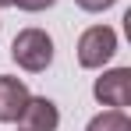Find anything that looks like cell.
<instances>
[{
	"instance_id": "5b68a950",
	"label": "cell",
	"mask_w": 131,
	"mask_h": 131,
	"mask_svg": "<svg viewBox=\"0 0 131 131\" xmlns=\"http://www.w3.org/2000/svg\"><path fill=\"white\" fill-rule=\"evenodd\" d=\"M28 103V85L21 78H11V74H0V121L11 124L18 121V113Z\"/></svg>"
},
{
	"instance_id": "9c48e42d",
	"label": "cell",
	"mask_w": 131,
	"mask_h": 131,
	"mask_svg": "<svg viewBox=\"0 0 131 131\" xmlns=\"http://www.w3.org/2000/svg\"><path fill=\"white\" fill-rule=\"evenodd\" d=\"M7 4H11V0H0V7H7Z\"/></svg>"
},
{
	"instance_id": "8992f818",
	"label": "cell",
	"mask_w": 131,
	"mask_h": 131,
	"mask_svg": "<svg viewBox=\"0 0 131 131\" xmlns=\"http://www.w3.org/2000/svg\"><path fill=\"white\" fill-rule=\"evenodd\" d=\"M85 131H131V121L124 110H103V113H96L89 121Z\"/></svg>"
},
{
	"instance_id": "6da1fadb",
	"label": "cell",
	"mask_w": 131,
	"mask_h": 131,
	"mask_svg": "<svg viewBox=\"0 0 131 131\" xmlns=\"http://www.w3.org/2000/svg\"><path fill=\"white\" fill-rule=\"evenodd\" d=\"M11 57H14L18 67L39 74V71H46L53 64V39L43 28H21L14 36V43H11Z\"/></svg>"
},
{
	"instance_id": "3957f363",
	"label": "cell",
	"mask_w": 131,
	"mask_h": 131,
	"mask_svg": "<svg viewBox=\"0 0 131 131\" xmlns=\"http://www.w3.org/2000/svg\"><path fill=\"white\" fill-rule=\"evenodd\" d=\"M92 96L103 103V106L124 110L131 103V67H113V71H103L92 85Z\"/></svg>"
},
{
	"instance_id": "277c9868",
	"label": "cell",
	"mask_w": 131,
	"mask_h": 131,
	"mask_svg": "<svg viewBox=\"0 0 131 131\" xmlns=\"http://www.w3.org/2000/svg\"><path fill=\"white\" fill-rule=\"evenodd\" d=\"M18 124H21V131H57V124H60L57 103L46 96H28L25 110L18 113Z\"/></svg>"
},
{
	"instance_id": "ba28073f",
	"label": "cell",
	"mask_w": 131,
	"mask_h": 131,
	"mask_svg": "<svg viewBox=\"0 0 131 131\" xmlns=\"http://www.w3.org/2000/svg\"><path fill=\"white\" fill-rule=\"evenodd\" d=\"M74 4H78L82 11H92V14H96V11H106V7H113L117 0H74Z\"/></svg>"
},
{
	"instance_id": "52a82bcc",
	"label": "cell",
	"mask_w": 131,
	"mask_h": 131,
	"mask_svg": "<svg viewBox=\"0 0 131 131\" xmlns=\"http://www.w3.org/2000/svg\"><path fill=\"white\" fill-rule=\"evenodd\" d=\"M11 4H14V7H21V11H32V14H36V11H46V7H53L57 0H11Z\"/></svg>"
},
{
	"instance_id": "7a4b0ae2",
	"label": "cell",
	"mask_w": 131,
	"mask_h": 131,
	"mask_svg": "<svg viewBox=\"0 0 131 131\" xmlns=\"http://www.w3.org/2000/svg\"><path fill=\"white\" fill-rule=\"evenodd\" d=\"M117 53V32L110 25H92L78 36V64L82 67H103Z\"/></svg>"
}]
</instances>
